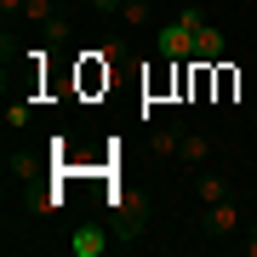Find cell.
I'll return each instance as SVG.
<instances>
[{"instance_id": "1", "label": "cell", "mask_w": 257, "mask_h": 257, "mask_svg": "<svg viewBox=\"0 0 257 257\" xmlns=\"http://www.w3.org/2000/svg\"><path fill=\"white\" fill-rule=\"evenodd\" d=\"M109 211H114V229L126 240L143 234V217H149V194H132V189H114L109 194Z\"/></svg>"}, {"instance_id": "2", "label": "cell", "mask_w": 257, "mask_h": 257, "mask_svg": "<svg viewBox=\"0 0 257 257\" xmlns=\"http://www.w3.org/2000/svg\"><path fill=\"white\" fill-rule=\"evenodd\" d=\"M155 52H160V57H172V63H194V35L172 18V23H160V29H155Z\"/></svg>"}, {"instance_id": "3", "label": "cell", "mask_w": 257, "mask_h": 257, "mask_svg": "<svg viewBox=\"0 0 257 257\" xmlns=\"http://www.w3.org/2000/svg\"><path fill=\"white\" fill-rule=\"evenodd\" d=\"M234 229H240V206H234V200H217V206H206L200 240H223V234H234Z\"/></svg>"}, {"instance_id": "4", "label": "cell", "mask_w": 257, "mask_h": 257, "mask_svg": "<svg viewBox=\"0 0 257 257\" xmlns=\"http://www.w3.org/2000/svg\"><path fill=\"white\" fill-rule=\"evenodd\" d=\"M63 206H69V194L57 189V183H52V189H35V194L23 200V211H29V217H57Z\"/></svg>"}, {"instance_id": "5", "label": "cell", "mask_w": 257, "mask_h": 257, "mask_svg": "<svg viewBox=\"0 0 257 257\" xmlns=\"http://www.w3.org/2000/svg\"><path fill=\"white\" fill-rule=\"evenodd\" d=\"M217 57H223V29H217V23H206L200 35H194V63H200V69H211Z\"/></svg>"}, {"instance_id": "6", "label": "cell", "mask_w": 257, "mask_h": 257, "mask_svg": "<svg viewBox=\"0 0 257 257\" xmlns=\"http://www.w3.org/2000/svg\"><path fill=\"white\" fill-rule=\"evenodd\" d=\"M103 246H109V234H103L97 223L74 229V240H69V251H74V257H103Z\"/></svg>"}, {"instance_id": "7", "label": "cell", "mask_w": 257, "mask_h": 257, "mask_svg": "<svg viewBox=\"0 0 257 257\" xmlns=\"http://www.w3.org/2000/svg\"><path fill=\"white\" fill-rule=\"evenodd\" d=\"M229 177H223V172H206L200 177V183H194V200H200V206H217V200H229Z\"/></svg>"}, {"instance_id": "8", "label": "cell", "mask_w": 257, "mask_h": 257, "mask_svg": "<svg viewBox=\"0 0 257 257\" xmlns=\"http://www.w3.org/2000/svg\"><path fill=\"white\" fill-rule=\"evenodd\" d=\"M177 149H183V132L177 126H155L149 132V155H177Z\"/></svg>"}, {"instance_id": "9", "label": "cell", "mask_w": 257, "mask_h": 257, "mask_svg": "<svg viewBox=\"0 0 257 257\" xmlns=\"http://www.w3.org/2000/svg\"><path fill=\"white\" fill-rule=\"evenodd\" d=\"M211 155V138L206 132H183V149H177V160H189V166H200Z\"/></svg>"}, {"instance_id": "10", "label": "cell", "mask_w": 257, "mask_h": 257, "mask_svg": "<svg viewBox=\"0 0 257 257\" xmlns=\"http://www.w3.org/2000/svg\"><path fill=\"white\" fill-rule=\"evenodd\" d=\"M120 23L126 29H149V0H120Z\"/></svg>"}, {"instance_id": "11", "label": "cell", "mask_w": 257, "mask_h": 257, "mask_svg": "<svg viewBox=\"0 0 257 257\" xmlns=\"http://www.w3.org/2000/svg\"><path fill=\"white\" fill-rule=\"evenodd\" d=\"M92 57H97L103 69H109V63H120V57H126V40H120V35H109V40H103V46H97Z\"/></svg>"}, {"instance_id": "12", "label": "cell", "mask_w": 257, "mask_h": 257, "mask_svg": "<svg viewBox=\"0 0 257 257\" xmlns=\"http://www.w3.org/2000/svg\"><path fill=\"white\" fill-rule=\"evenodd\" d=\"M177 23H183V29H189V35H200V29H206L211 18H206V12H200V6H183V12H177Z\"/></svg>"}, {"instance_id": "13", "label": "cell", "mask_w": 257, "mask_h": 257, "mask_svg": "<svg viewBox=\"0 0 257 257\" xmlns=\"http://www.w3.org/2000/svg\"><path fill=\"white\" fill-rule=\"evenodd\" d=\"M23 18H29V23H52L57 12H52V0H29V6H23Z\"/></svg>"}, {"instance_id": "14", "label": "cell", "mask_w": 257, "mask_h": 257, "mask_svg": "<svg viewBox=\"0 0 257 257\" xmlns=\"http://www.w3.org/2000/svg\"><path fill=\"white\" fill-rule=\"evenodd\" d=\"M6 126H12V132L29 126V103H6Z\"/></svg>"}, {"instance_id": "15", "label": "cell", "mask_w": 257, "mask_h": 257, "mask_svg": "<svg viewBox=\"0 0 257 257\" xmlns=\"http://www.w3.org/2000/svg\"><path fill=\"white\" fill-rule=\"evenodd\" d=\"M40 35H46V40H69V18H52V23H40Z\"/></svg>"}, {"instance_id": "16", "label": "cell", "mask_w": 257, "mask_h": 257, "mask_svg": "<svg viewBox=\"0 0 257 257\" xmlns=\"http://www.w3.org/2000/svg\"><path fill=\"white\" fill-rule=\"evenodd\" d=\"M86 6H97V12H120V0H86Z\"/></svg>"}]
</instances>
